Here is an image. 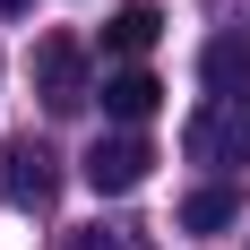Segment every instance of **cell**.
Here are the masks:
<instances>
[{
    "label": "cell",
    "instance_id": "1",
    "mask_svg": "<svg viewBox=\"0 0 250 250\" xmlns=\"http://www.w3.org/2000/svg\"><path fill=\"white\" fill-rule=\"evenodd\" d=\"M181 155L190 164H216V173L250 164V95H207L190 112V129H181Z\"/></svg>",
    "mask_w": 250,
    "mask_h": 250
},
{
    "label": "cell",
    "instance_id": "2",
    "mask_svg": "<svg viewBox=\"0 0 250 250\" xmlns=\"http://www.w3.org/2000/svg\"><path fill=\"white\" fill-rule=\"evenodd\" d=\"M0 199L18 207V216H43V207L61 199V155H52L43 138H9V147H0Z\"/></svg>",
    "mask_w": 250,
    "mask_h": 250
},
{
    "label": "cell",
    "instance_id": "3",
    "mask_svg": "<svg viewBox=\"0 0 250 250\" xmlns=\"http://www.w3.org/2000/svg\"><path fill=\"white\" fill-rule=\"evenodd\" d=\"M147 173H155V147L138 138V129H112V138L86 147V181H95V199H129Z\"/></svg>",
    "mask_w": 250,
    "mask_h": 250
},
{
    "label": "cell",
    "instance_id": "4",
    "mask_svg": "<svg viewBox=\"0 0 250 250\" xmlns=\"http://www.w3.org/2000/svg\"><path fill=\"white\" fill-rule=\"evenodd\" d=\"M35 95H43L52 112H86L95 86H86V52H78L69 35H43V43H35Z\"/></svg>",
    "mask_w": 250,
    "mask_h": 250
},
{
    "label": "cell",
    "instance_id": "5",
    "mask_svg": "<svg viewBox=\"0 0 250 250\" xmlns=\"http://www.w3.org/2000/svg\"><path fill=\"white\" fill-rule=\"evenodd\" d=\"M242 225V190L233 181H199L190 199H181V233H199V242H216V233Z\"/></svg>",
    "mask_w": 250,
    "mask_h": 250
},
{
    "label": "cell",
    "instance_id": "6",
    "mask_svg": "<svg viewBox=\"0 0 250 250\" xmlns=\"http://www.w3.org/2000/svg\"><path fill=\"white\" fill-rule=\"evenodd\" d=\"M95 95H104V112H112L121 129H138V121H155V104H164V86H155L147 69H112V78L95 86Z\"/></svg>",
    "mask_w": 250,
    "mask_h": 250
},
{
    "label": "cell",
    "instance_id": "7",
    "mask_svg": "<svg viewBox=\"0 0 250 250\" xmlns=\"http://www.w3.org/2000/svg\"><path fill=\"white\" fill-rule=\"evenodd\" d=\"M207 86L216 95H250V43L242 35H216L207 43Z\"/></svg>",
    "mask_w": 250,
    "mask_h": 250
},
{
    "label": "cell",
    "instance_id": "8",
    "mask_svg": "<svg viewBox=\"0 0 250 250\" xmlns=\"http://www.w3.org/2000/svg\"><path fill=\"white\" fill-rule=\"evenodd\" d=\"M155 35H164V18H155L147 0H138V9H121V18L104 26V43L121 52V61H138V52H147V43H155Z\"/></svg>",
    "mask_w": 250,
    "mask_h": 250
},
{
    "label": "cell",
    "instance_id": "9",
    "mask_svg": "<svg viewBox=\"0 0 250 250\" xmlns=\"http://www.w3.org/2000/svg\"><path fill=\"white\" fill-rule=\"evenodd\" d=\"M78 250H129L121 233H78Z\"/></svg>",
    "mask_w": 250,
    "mask_h": 250
},
{
    "label": "cell",
    "instance_id": "10",
    "mask_svg": "<svg viewBox=\"0 0 250 250\" xmlns=\"http://www.w3.org/2000/svg\"><path fill=\"white\" fill-rule=\"evenodd\" d=\"M18 9H35V0H0V18H18Z\"/></svg>",
    "mask_w": 250,
    "mask_h": 250
}]
</instances>
